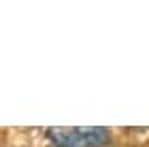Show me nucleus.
Masks as SVG:
<instances>
[{
    "label": "nucleus",
    "instance_id": "obj_1",
    "mask_svg": "<svg viewBox=\"0 0 149 147\" xmlns=\"http://www.w3.org/2000/svg\"><path fill=\"white\" fill-rule=\"evenodd\" d=\"M47 137L53 147H107L111 143L107 128H49Z\"/></svg>",
    "mask_w": 149,
    "mask_h": 147
}]
</instances>
